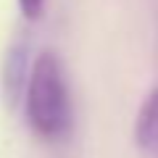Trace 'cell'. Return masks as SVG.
<instances>
[{"label":"cell","mask_w":158,"mask_h":158,"mask_svg":"<svg viewBox=\"0 0 158 158\" xmlns=\"http://www.w3.org/2000/svg\"><path fill=\"white\" fill-rule=\"evenodd\" d=\"M24 113L32 132L42 140H61L71 129V95L56 50H40L34 56L24 92Z\"/></svg>","instance_id":"6da1fadb"},{"label":"cell","mask_w":158,"mask_h":158,"mask_svg":"<svg viewBox=\"0 0 158 158\" xmlns=\"http://www.w3.org/2000/svg\"><path fill=\"white\" fill-rule=\"evenodd\" d=\"M19 8L27 19H40L42 8H45V0H19Z\"/></svg>","instance_id":"277c9868"},{"label":"cell","mask_w":158,"mask_h":158,"mask_svg":"<svg viewBox=\"0 0 158 158\" xmlns=\"http://www.w3.org/2000/svg\"><path fill=\"white\" fill-rule=\"evenodd\" d=\"M29 45L27 40H16L6 50V61H3V98H6L8 108H16L19 100H24V92L29 85Z\"/></svg>","instance_id":"7a4b0ae2"},{"label":"cell","mask_w":158,"mask_h":158,"mask_svg":"<svg viewBox=\"0 0 158 158\" xmlns=\"http://www.w3.org/2000/svg\"><path fill=\"white\" fill-rule=\"evenodd\" d=\"M135 142L148 158H158V85L140 103L135 121Z\"/></svg>","instance_id":"3957f363"}]
</instances>
